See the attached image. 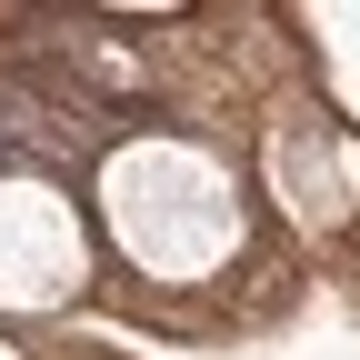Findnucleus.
<instances>
[{"label": "nucleus", "mask_w": 360, "mask_h": 360, "mask_svg": "<svg viewBox=\"0 0 360 360\" xmlns=\"http://www.w3.org/2000/svg\"><path fill=\"white\" fill-rule=\"evenodd\" d=\"M101 210L120 250L150 270V281H200V270L231 260L240 240V200H231V170L191 141H120L101 160Z\"/></svg>", "instance_id": "f257e3e1"}, {"label": "nucleus", "mask_w": 360, "mask_h": 360, "mask_svg": "<svg viewBox=\"0 0 360 360\" xmlns=\"http://www.w3.org/2000/svg\"><path fill=\"white\" fill-rule=\"evenodd\" d=\"M80 210L51 180H0V310H51L80 290Z\"/></svg>", "instance_id": "f03ea898"}]
</instances>
